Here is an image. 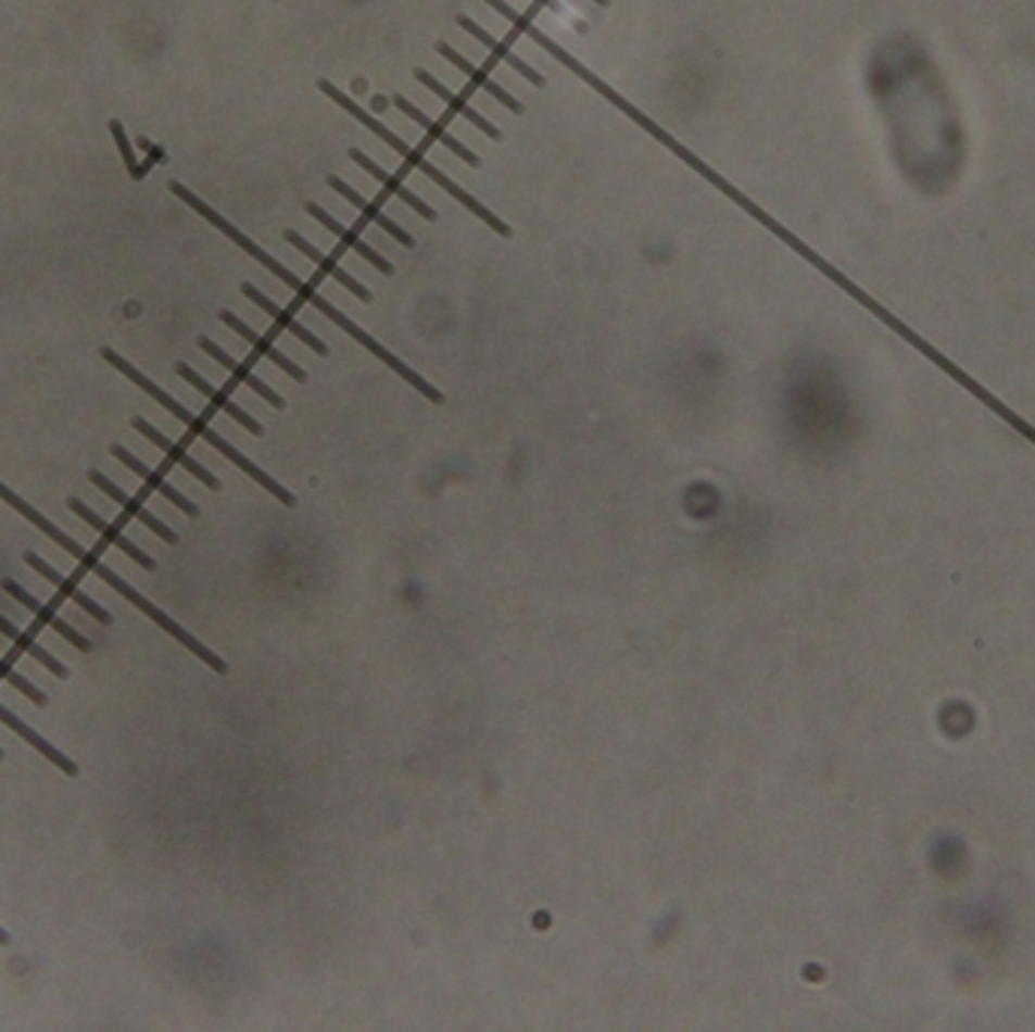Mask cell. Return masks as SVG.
I'll list each match as a JSON object with an SVG mask.
<instances>
[{
    "instance_id": "cell-1",
    "label": "cell",
    "mask_w": 1035,
    "mask_h": 1032,
    "mask_svg": "<svg viewBox=\"0 0 1035 1032\" xmlns=\"http://www.w3.org/2000/svg\"><path fill=\"white\" fill-rule=\"evenodd\" d=\"M884 95L906 176L926 191H945L963 164V130L936 71L921 52L906 49Z\"/></svg>"
},
{
    "instance_id": "cell-2",
    "label": "cell",
    "mask_w": 1035,
    "mask_h": 1032,
    "mask_svg": "<svg viewBox=\"0 0 1035 1032\" xmlns=\"http://www.w3.org/2000/svg\"><path fill=\"white\" fill-rule=\"evenodd\" d=\"M0 500H3V503H10V506H13V509L18 512L22 518H28V521L34 524L37 530H43L46 537L52 539L55 545H61L64 552H71L73 557H76L79 564L86 566V569H91V572H94V576H98L100 581H106V584H110L113 591H118V594L125 596L128 603H134V606L140 608L142 615H149L152 621L161 624V627H164V630H167V633H171L173 639H179V642H182L185 649L191 651V654H198V657H200V660H203V664L213 666V669H215V672H218V676H222V672H227V664H225V660H222V657H218V654H213V651L206 649V645H203L200 639H194V637H191V633H188V630H182V627H179V624L173 621V618H171V615H167V612H161V608H157L155 603H149V600H146V596H142L140 591H137V588H130L128 581L122 579L118 572H113V569H110V566H106V564H100L98 557H91V554H88L86 549L79 545V542H73V539L67 537V533H64L61 527H55V524L49 521V518H46L43 512L34 509V506H30L28 500H22V496L15 494V491H10V488H7L3 481H0Z\"/></svg>"
},
{
    "instance_id": "cell-3",
    "label": "cell",
    "mask_w": 1035,
    "mask_h": 1032,
    "mask_svg": "<svg viewBox=\"0 0 1035 1032\" xmlns=\"http://www.w3.org/2000/svg\"><path fill=\"white\" fill-rule=\"evenodd\" d=\"M171 191H173V194H176V198H179V200H185V203H188V206H191L194 213L203 215V218H206L210 225L218 227V230L225 234L227 240L237 242V246H240V249H242V252H245V255L255 257V261H257V264H261V267L270 269V273H273V276H276V279H279V282L288 285L291 291H298L300 298L306 300V298H310V294H313V291H315L313 285L303 282V279H300L298 273H291V269L285 267L282 261H276V257H273L270 252H264V249H261V246H257L255 240H249V237L242 234L240 227L230 225V222H227L225 215L215 213V210H213V206H210V203H203V200H200L198 194H194V191H188V188H185L182 183H173V185H171Z\"/></svg>"
},
{
    "instance_id": "cell-4",
    "label": "cell",
    "mask_w": 1035,
    "mask_h": 1032,
    "mask_svg": "<svg viewBox=\"0 0 1035 1032\" xmlns=\"http://www.w3.org/2000/svg\"><path fill=\"white\" fill-rule=\"evenodd\" d=\"M306 303H313L315 310L321 312L325 318H330V322H333V325L340 327V330H345V333H349L352 340L361 342V345H364L367 352L376 354V357L382 361L384 367L394 369V373H397L400 379H406V382H409L412 388H415V391H421V394H425L427 400H433V403H442V394H440V391H437L433 385L427 382V379H425V376H421V373H415V369H412L409 364H403V361H400L397 354L388 352V349H384L382 342L376 340V337H369V333H367V330H364V327H357L355 322H352V318H349L345 312L337 310V306H333L330 300H325V298H321V294H318V291H313V294L306 298Z\"/></svg>"
},
{
    "instance_id": "cell-5",
    "label": "cell",
    "mask_w": 1035,
    "mask_h": 1032,
    "mask_svg": "<svg viewBox=\"0 0 1035 1032\" xmlns=\"http://www.w3.org/2000/svg\"><path fill=\"white\" fill-rule=\"evenodd\" d=\"M191 430H198L200 437L206 439V442L213 445L215 452L225 454V457H227V461H230V464H237V467H240L242 473H245V476H252V479H255L257 484L264 488V491H270V494L276 496L279 503H285V506H294V503H298V500H294V494H291V491H285V488H282V484H279V481L273 479V476H267L264 469L257 467L255 461H249V457H245V454H242L240 449H233V445H230V442H227L225 437H218V433H215L213 427L203 425V421H200V418H198V425L191 427Z\"/></svg>"
},
{
    "instance_id": "cell-6",
    "label": "cell",
    "mask_w": 1035,
    "mask_h": 1032,
    "mask_svg": "<svg viewBox=\"0 0 1035 1032\" xmlns=\"http://www.w3.org/2000/svg\"><path fill=\"white\" fill-rule=\"evenodd\" d=\"M100 354H103V361H110V364H113V367L118 369V373H125V376H128L130 382L137 385V388H142V391H146V394L152 397L155 403H161L164 410L173 412V415H176V418H179L182 425H188V427L198 425V415H194V412L185 410V406H182V403H179V400H173V397L167 394L164 388H157V385L152 382L149 376H142L140 369L134 367V364H128V361H125L122 354L113 352V349H103V352H100Z\"/></svg>"
},
{
    "instance_id": "cell-7",
    "label": "cell",
    "mask_w": 1035,
    "mask_h": 1032,
    "mask_svg": "<svg viewBox=\"0 0 1035 1032\" xmlns=\"http://www.w3.org/2000/svg\"><path fill=\"white\" fill-rule=\"evenodd\" d=\"M457 25H460V28L467 30L469 37H476V40H479V43H482L484 49L491 52V55L500 58L503 64H509L512 71L518 73V76H525V79H527V83H530V86L545 88V76H542L540 71H533V67L527 64L525 58L515 55V52H512L509 46L503 43V40H496L494 34H488V30H484L482 25H479V22H472L469 15H457Z\"/></svg>"
},
{
    "instance_id": "cell-8",
    "label": "cell",
    "mask_w": 1035,
    "mask_h": 1032,
    "mask_svg": "<svg viewBox=\"0 0 1035 1032\" xmlns=\"http://www.w3.org/2000/svg\"><path fill=\"white\" fill-rule=\"evenodd\" d=\"M437 52H440L442 58H445V61H452L454 67H457V71L464 73V76H467L469 83H476V86L482 88L484 95H488V98H494L496 103H503V106H506V110H509V113H525V103H521V100L518 98H512L509 91H506V88L500 86V83H494V79H491V76H488V73L482 71V67H476V64H472V61H469V58H464L460 55V52H457V49H452V46L449 43H437Z\"/></svg>"
},
{
    "instance_id": "cell-9",
    "label": "cell",
    "mask_w": 1035,
    "mask_h": 1032,
    "mask_svg": "<svg viewBox=\"0 0 1035 1032\" xmlns=\"http://www.w3.org/2000/svg\"><path fill=\"white\" fill-rule=\"evenodd\" d=\"M240 291H242V294H245V298L252 300V303H257L261 310L267 312V315H270V318H273V322H276V325H282L285 330H288V333H294V337H298V340L303 342V345H310V349H313L315 354H325V357H327V352H330V349H327L325 342L318 340V337H315L313 330H306V327L300 325L298 318H294V315H291V312H288V310H282V306L276 303V300L267 298L264 291H257V288H255V285H252V282H242Z\"/></svg>"
},
{
    "instance_id": "cell-10",
    "label": "cell",
    "mask_w": 1035,
    "mask_h": 1032,
    "mask_svg": "<svg viewBox=\"0 0 1035 1032\" xmlns=\"http://www.w3.org/2000/svg\"><path fill=\"white\" fill-rule=\"evenodd\" d=\"M306 213L313 215V218H315V222H318V225H325L327 230H330V234H333V237H337V240L342 242V246H349V249H355L357 255L364 257V261H369V264H373V267L379 269V273H384V276H391V273H394V264H391L388 257H382V255H379V252H376V249H373V246H369V242L361 240V237H357L355 230H349V227H342L340 222H337L333 215L327 213V210H321L318 203H306Z\"/></svg>"
},
{
    "instance_id": "cell-11",
    "label": "cell",
    "mask_w": 1035,
    "mask_h": 1032,
    "mask_svg": "<svg viewBox=\"0 0 1035 1032\" xmlns=\"http://www.w3.org/2000/svg\"><path fill=\"white\" fill-rule=\"evenodd\" d=\"M327 185H330V188H333V191H337L340 198L349 200V203H352V206H355L357 213L364 215L367 222H373V225L382 227L384 234H391V237H394V240H397L400 246H403V249H412V246H415V237H412L409 230H403V227H400L397 222H394V218H388V215H384L382 210H379V206H373V203H367V200L361 198V194H357V191H355V188H352V185L342 183L340 176H327Z\"/></svg>"
},
{
    "instance_id": "cell-12",
    "label": "cell",
    "mask_w": 1035,
    "mask_h": 1032,
    "mask_svg": "<svg viewBox=\"0 0 1035 1032\" xmlns=\"http://www.w3.org/2000/svg\"><path fill=\"white\" fill-rule=\"evenodd\" d=\"M285 240L291 242L294 249H300V252H303V255L310 257V261H313L315 267L321 269V273H327V276H333V279H337V282L342 285V288H349V291H352V294H355L357 300H364V303H369V300H373V294H369L367 285L357 282L355 276H352L349 269H342L340 264L333 261V257L325 255V252H318V249H315L313 242L306 240V237H300L298 230H285Z\"/></svg>"
},
{
    "instance_id": "cell-13",
    "label": "cell",
    "mask_w": 1035,
    "mask_h": 1032,
    "mask_svg": "<svg viewBox=\"0 0 1035 1032\" xmlns=\"http://www.w3.org/2000/svg\"><path fill=\"white\" fill-rule=\"evenodd\" d=\"M110 452H113L115 461H122L125 467L134 469V473H137V476H140V479L146 481V484H149L152 491H157V494L164 496V500H171V503H173V506H176V509H182L185 515H191V518H198V515H200L198 506H194V503H191V500H188V496H185V494H179V491L173 488L171 481L161 479V476H157L155 469L146 467V464H142L140 457H134V454H130L128 449H125V445H113Z\"/></svg>"
},
{
    "instance_id": "cell-14",
    "label": "cell",
    "mask_w": 1035,
    "mask_h": 1032,
    "mask_svg": "<svg viewBox=\"0 0 1035 1032\" xmlns=\"http://www.w3.org/2000/svg\"><path fill=\"white\" fill-rule=\"evenodd\" d=\"M218 318H222V322H225V325L230 327V330H237V333H240L242 340L249 342V345H252L255 352H261V354H264V357H267V361H273L276 367L285 369V373H288L291 379H298V382H306V369H300L298 364L291 361V357H285V354L279 352V349H276V345H273L270 340H264V337L257 333L255 327L245 325V322H242V318H237V315H233V312H230V310H222V312H218Z\"/></svg>"
},
{
    "instance_id": "cell-15",
    "label": "cell",
    "mask_w": 1035,
    "mask_h": 1032,
    "mask_svg": "<svg viewBox=\"0 0 1035 1032\" xmlns=\"http://www.w3.org/2000/svg\"><path fill=\"white\" fill-rule=\"evenodd\" d=\"M134 427H137V430H140V433H142V437H146V439H152V442H155L157 449H161V452H164V454H167V457H171L173 464H179V467L188 469V473H191L194 479L203 481V484H206L210 491H218V488H222V481L215 479V476H213V473H210V469L200 467L198 461H194L191 454L185 452L182 445H176L173 439L164 437V433H161V430H155V427L149 425L146 418H134Z\"/></svg>"
},
{
    "instance_id": "cell-16",
    "label": "cell",
    "mask_w": 1035,
    "mask_h": 1032,
    "mask_svg": "<svg viewBox=\"0 0 1035 1032\" xmlns=\"http://www.w3.org/2000/svg\"><path fill=\"white\" fill-rule=\"evenodd\" d=\"M67 506H71V512H76V515H79L83 521L91 524V527H94L98 533H103V539H106L110 545H115L118 552L128 554V557H130V561H134V564H140L142 569H149V572L155 569V561H152L149 554L142 552V549H137V545H134V542H130L128 537H122V533L115 530L113 524L103 521V518H100L98 512L88 509V506H86V503H83V500H79V496H71V500H67Z\"/></svg>"
},
{
    "instance_id": "cell-17",
    "label": "cell",
    "mask_w": 1035,
    "mask_h": 1032,
    "mask_svg": "<svg viewBox=\"0 0 1035 1032\" xmlns=\"http://www.w3.org/2000/svg\"><path fill=\"white\" fill-rule=\"evenodd\" d=\"M3 591H7V594H10V596H15V600H18V603H22V606L28 608L30 615H37V618H40V621H43V624H49V627H52V630H55L58 637H61V639H67V642H71L73 649H79V651H91V642H88V639L83 637V633H76V630H73L71 624H67V621H61V618H58L55 612H49V608H46L43 603H40V600H37V596H30L28 591H25V588H18V581H13V579H3Z\"/></svg>"
},
{
    "instance_id": "cell-18",
    "label": "cell",
    "mask_w": 1035,
    "mask_h": 1032,
    "mask_svg": "<svg viewBox=\"0 0 1035 1032\" xmlns=\"http://www.w3.org/2000/svg\"><path fill=\"white\" fill-rule=\"evenodd\" d=\"M88 479H91V484H94V488H100L103 494L113 496V500H115V503H118V506H125V509H128V515H134V518H137V521L142 524V527H149V530H152L155 537H161V539H164V542H171V545H173V542H176V533H173V530H171V527H167V524L157 521L155 515H152V512H149V509H142V506H140V503H137V500H134V496L125 494V491H122V488H118L115 481L106 479L103 473H98V469H91V473H88Z\"/></svg>"
},
{
    "instance_id": "cell-19",
    "label": "cell",
    "mask_w": 1035,
    "mask_h": 1032,
    "mask_svg": "<svg viewBox=\"0 0 1035 1032\" xmlns=\"http://www.w3.org/2000/svg\"><path fill=\"white\" fill-rule=\"evenodd\" d=\"M198 345H200V349H203V352L210 354V357H215V361H218V364H222V367H225L227 373L233 376V379H240V382L245 385V388H252V391H255L257 397H264V400H267L270 406H276V410H285V400H282V397L276 394V391H273V388H270V385H267V382H261V379H257V376H255V373H252V369L242 367V364H240V361H237V357H230V354H227L225 349H222V345H215V342L210 340V337H200Z\"/></svg>"
},
{
    "instance_id": "cell-20",
    "label": "cell",
    "mask_w": 1035,
    "mask_h": 1032,
    "mask_svg": "<svg viewBox=\"0 0 1035 1032\" xmlns=\"http://www.w3.org/2000/svg\"><path fill=\"white\" fill-rule=\"evenodd\" d=\"M176 373H179V376H182L188 385H194V388H198L200 394L206 397V400H213L218 410L227 412V415H230V418H233L237 425H242L245 430H249V433H255V437H264V427H261V421H255V418H252L249 412L240 410V406H237V403H233L230 397L222 394V391H218L215 385L206 382V379H203L200 373H194V369L188 367V364H176Z\"/></svg>"
},
{
    "instance_id": "cell-21",
    "label": "cell",
    "mask_w": 1035,
    "mask_h": 1032,
    "mask_svg": "<svg viewBox=\"0 0 1035 1032\" xmlns=\"http://www.w3.org/2000/svg\"><path fill=\"white\" fill-rule=\"evenodd\" d=\"M415 79H418V83H421V86L425 88H430V91H433V95H437V98L442 100V103H449V106H452L454 113L460 115V118H467L469 125H472V128H479L484 134V137H491V140H503V134H500V128H494V125H491V122H488V118H484L482 113H476V110H472V106H469L467 100L460 98V95H454L452 88H445L440 83V79H437V76H433V73H427V71H421V67H418V71H415Z\"/></svg>"
},
{
    "instance_id": "cell-22",
    "label": "cell",
    "mask_w": 1035,
    "mask_h": 1032,
    "mask_svg": "<svg viewBox=\"0 0 1035 1032\" xmlns=\"http://www.w3.org/2000/svg\"><path fill=\"white\" fill-rule=\"evenodd\" d=\"M349 158L355 161L357 167H364V171H367L369 176L376 179V183H382L384 188H388V191L394 194V198L406 200V203H409V206H412V210H415V213H421V218H425V222H437V210H433L430 203H425V200L418 198L415 191H409V188H406V185L400 183V179H394V176H391V173L384 171V167H379V164H376L373 158L364 155L361 149H352V152H349Z\"/></svg>"
},
{
    "instance_id": "cell-23",
    "label": "cell",
    "mask_w": 1035,
    "mask_h": 1032,
    "mask_svg": "<svg viewBox=\"0 0 1035 1032\" xmlns=\"http://www.w3.org/2000/svg\"><path fill=\"white\" fill-rule=\"evenodd\" d=\"M391 103H397L400 113L409 115V118H412V122H415V125H421V128H425L427 134L433 137V140L442 142V146H445L449 152H454V155L460 158V161H467L469 167H479V164H482V161H479V155H472V152H469V149H467V146H464V142L457 140V137H452V134H449V130L442 128V125H437V122H433V118H430V115H427L425 110H418V106H415V103H412L409 98H403V95H394V100H391Z\"/></svg>"
},
{
    "instance_id": "cell-24",
    "label": "cell",
    "mask_w": 1035,
    "mask_h": 1032,
    "mask_svg": "<svg viewBox=\"0 0 1035 1032\" xmlns=\"http://www.w3.org/2000/svg\"><path fill=\"white\" fill-rule=\"evenodd\" d=\"M25 561H28V566H34V569H37V572H40L46 581H52V584H55L61 594H67L73 603H79V606L86 608V612L91 615V618H94V621H98V624H113V615H110L106 608L98 606V603H94L91 596L83 594V591H79V588H76L73 581H67L64 576H61V572H58V569H52V566L46 564L40 554L28 552V554H25Z\"/></svg>"
},
{
    "instance_id": "cell-25",
    "label": "cell",
    "mask_w": 1035,
    "mask_h": 1032,
    "mask_svg": "<svg viewBox=\"0 0 1035 1032\" xmlns=\"http://www.w3.org/2000/svg\"><path fill=\"white\" fill-rule=\"evenodd\" d=\"M0 676L10 681L15 691H22V696H28L30 703H37V706H46V703H49V700H46V693L40 691V688H34V684H30L18 669H13V666L7 664V660H0Z\"/></svg>"
},
{
    "instance_id": "cell-26",
    "label": "cell",
    "mask_w": 1035,
    "mask_h": 1032,
    "mask_svg": "<svg viewBox=\"0 0 1035 1032\" xmlns=\"http://www.w3.org/2000/svg\"><path fill=\"white\" fill-rule=\"evenodd\" d=\"M110 128H113V137H115V142H118V152H122V158H125V167L134 173V179H142L140 167H137V158H134V152H130L128 137H125V128H122L118 122H113Z\"/></svg>"
},
{
    "instance_id": "cell-27",
    "label": "cell",
    "mask_w": 1035,
    "mask_h": 1032,
    "mask_svg": "<svg viewBox=\"0 0 1035 1032\" xmlns=\"http://www.w3.org/2000/svg\"><path fill=\"white\" fill-rule=\"evenodd\" d=\"M484 3H488V7H494L496 13L503 15L506 22H512V25H518V22L525 18V15L518 13V10H512V7H509V3H506V0H484Z\"/></svg>"
},
{
    "instance_id": "cell-28",
    "label": "cell",
    "mask_w": 1035,
    "mask_h": 1032,
    "mask_svg": "<svg viewBox=\"0 0 1035 1032\" xmlns=\"http://www.w3.org/2000/svg\"><path fill=\"white\" fill-rule=\"evenodd\" d=\"M388 103H391V100L388 98H373V110H379V113H382L384 106H388Z\"/></svg>"
},
{
    "instance_id": "cell-29",
    "label": "cell",
    "mask_w": 1035,
    "mask_h": 1032,
    "mask_svg": "<svg viewBox=\"0 0 1035 1032\" xmlns=\"http://www.w3.org/2000/svg\"><path fill=\"white\" fill-rule=\"evenodd\" d=\"M542 7H548V10H554V13H560V3H557V0H540Z\"/></svg>"
},
{
    "instance_id": "cell-30",
    "label": "cell",
    "mask_w": 1035,
    "mask_h": 1032,
    "mask_svg": "<svg viewBox=\"0 0 1035 1032\" xmlns=\"http://www.w3.org/2000/svg\"><path fill=\"white\" fill-rule=\"evenodd\" d=\"M594 3H599V7H609V0H594Z\"/></svg>"
},
{
    "instance_id": "cell-31",
    "label": "cell",
    "mask_w": 1035,
    "mask_h": 1032,
    "mask_svg": "<svg viewBox=\"0 0 1035 1032\" xmlns=\"http://www.w3.org/2000/svg\"><path fill=\"white\" fill-rule=\"evenodd\" d=\"M0 760H3V751H0Z\"/></svg>"
}]
</instances>
